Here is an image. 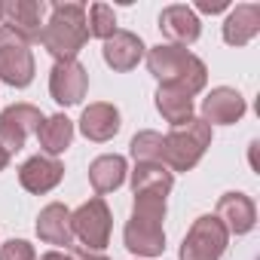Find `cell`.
Returning a JSON list of instances; mask_svg holds the SVG:
<instances>
[{
    "label": "cell",
    "instance_id": "1",
    "mask_svg": "<svg viewBox=\"0 0 260 260\" xmlns=\"http://www.w3.org/2000/svg\"><path fill=\"white\" fill-rule=\"evenodd\" d=\"M162 220H166V196H150V193L135 196L132 214H128L125 230H122V242L138 260L141 257L150 260L166 251Z\"/></svg>",
    "mask_w": 260,
    "mask_h": 260
},
{
    "label": "cell",
    "instance_id": "2",
    "mask_svg": "<svg viewBox=\"0 0 260 260\" xmlns=\"http://www.w3.org/2000/svg\"><path fill=\"white\" fill-rule=\"evenodd\" d=\"M86 43H89L86 7L83 4H52L49 22H43V31H40V46L55 61H77Z\"/></svg>",
    "mask_w": 260,
    "mask_h": 260
},
{
    "label": "cell",
    "instance_id": "3",
    "mask_svg": "<svg viewBox=\"0 0 260 260\" xmlns=\"http://www.w3.org/2000/svg\"><path fill=\"white\" fill-rule=\"evenodd\" d=\"M147 71L159 80V86H178L190 98H196L208 83V68L199 55H193L184 46L159 43L147 49Z\"/></svg>",
    "mask_w": 260,
    "mask_h": 260
},
{
    "label": "cell",
    "instance_id": "4",
    "mask_svg": "<svg viewBox=\"0 0 260 260\" xmlns=\"http://www.w3.org/2000/svg\"><path fill=\"white\" fill-rule=\"evenodd\" d=\"M211 147V125L202 122L199 116L187 119L184 125H175L166 135V169L175 172H190L199 166L205 150Z\"/></svg>",
    "mask_w": 260,
    "mask_h": 260
},
{
    "label": "cell",
    "instance_id": "5",
    "mask_svg": "<svg viewBox=\"0 0 260 260\" xmlns=\"http://www.w3.org/2000/svg\"><path fill=\"white\" fill-rule=\"evenodd\" d=\"M226 245H230V233L223 230V223L214 214H202L187 230L178 260H220L226 254Z\"/></svg>",
    "mask_w": 260,
    "mask_h": 260
},
{
    "label": "cell",
    "instance_id": "6",
    "mask_svg": "<svg viewBox=\"0 0 260 260\" xmlns=\"http://www.w3.org/2000/svg\"><path fill=\"white\" fill-rule=\"evenodd\" d=\"M71 226H74V239H80L86 251H101L110 242L113 214L101 196H92L77 211H71Z\"/></svg>",
    "mask_w": 260,
    "mask_h": 260
},
{
    "label": "cell",
    "instance_id": "7",
    "mask_svg": "<svg viewBox=\"0 0 260 260\" xmlns=\"http://www.w3.org/2000/svg\"><path fill=\"white\" fill-rule=\"evenodd\" d=\"M46 116L40 113V107L28 104V101H19V104H10L4 113H0V150H4L10 159L25 147L28 135H37V128Z\"/></svg>",
    "mask_w": 260,
    "mask_h": 260
},
{
    "label": "cell",
    "instance_id": "8",
    "mask_svg": "<svg viewBox=\"0 0 260 260\" xmlns=\"http://www.w3.org/2000/svg\"><path fill=\"white\" fill-rule=\"evenodd\" d=\"M0 80L13 89H25L34 80V52L31 46L0 25Z\"/></svg>",
    "mask_w": 260,
    "mask_h": 260
},
{
    "label": "cell",
    "instance_id": "9",
    "mask_svg": "<svg viewBox=\"0 0 260 260\" xmlns=\"http://www.w3.org/2000/svg\"><path fill=\"white\" fill-rule=\"evenodd\" d=\"M89 92V71L80 61H55L49 71V95L61 107H74Z\"/></svg>",
    "mask_w": 260,
    "mask_h": 260
},
{
    "label": "cell",
    "instance_id": "10",
    "mask_svg": "<svg viewBox=\"0 0 260 260\" xmlns=\"http://www.w3.org/2000/svg\"><path fill=\"white\" fill-rule=\"evenodd\" d=\"M49 7L43 0H7L4 4V28H10L13 34H19L28 46L40 43V31H43V13Z\"/></svg>",
    "mask_w": 260,
    "mask_h": 260
},
{
    "label": "cell",
    "instance_id": "11",
    "mask_svg": "<svg viewBox=\"0 0 260 260\" xmlns=\"http://www.w3.org/2000/svg\"><path fill=\"white\" fill-rule=\"evenodd\" d=\"M61 178H64V166H61L58 156L37 153V156L25 159V162L19 166V184H22L28 193H37V196L55 190V187L61 184Z\"/></svg>",
    "mask_w": 260,
    "mask_h": 260
},
{
    "label": "cell",
    "instance_id": "12",
    "mask_svg": "<svg viewBox=\"0 0 260 260\" xmlns=\"http://www.w3.org/2000/svg\"><path fill=\"white\" fill-rule=\"evenodd\" d=\"M214 217L223 223V230H226L230 236H245V233H251L254 223H257V208H254V199H251V196H245V193H239V190H230V193H223V196L217 199Z\"/></svg>",
    "mask_w": 260,
    "mask_h": 260
},
{
    "label": "cell",
    "instance_id": "13",
    "mask_svg": "<svg viewBox=\"0 0 260 260\" xmlns=\"http://www.w3.org/2000/svg\"><path fill=\"white\" fill-rule=\"evenodd\" d=\"M101 55H104L107 68L125 74V71L138 68V61L147 55V46H144V40H141L135 31H122V28H116V34H110V37L104 40Z\"/></svg>",
    "mask_w": 260,
    "mask_h": 260
},
{
    "label": "cell",
    "instance_id": "14",
    "mask_svg": "<svg viewBox=\"0 0 260 260\" xmlns=\"http://www.w3.org/2000/svg\"><path fill=\"white\" fill-rule=\"evenodd\" d=\"M159 31H162V37H166L172 46H184V49H187L190 43L199 40L202 22H199V16H196L190 7L172 4V7H166V10L159 13Z\"/></svg>",
    "mask_w": 260,
    "mask_h": 260
},
{
    "label": "cell",
    "instance_id": "15",
    "mask_svg": "<svg viewBox=\"0 0 260 260\" xmlns=\"http://www.w3.org/2000/svg\"><path fill=\"white\" fill-rule=\"evenodd\" d=\"M245 110H248V104H245L242 92H236L230 86H217L205 95L199 119L208 122V125H233L245 116Z\"/></svg>",
    "mask_w": 260,
    "mask_h": 260
},
{
    "label": "cell",
    "instance_id": "16",
    "mask_svg": "<svg viewBox=\"0 0 260 260\" xmlns=\"http://www.w3.org/2000/svg\"><path fill=\"white\" fill-rule=\"evenodd\" d=\"M119 125H122L119 122V110L113 104H107V101L89 104L83 110V116H80V132H83V138L86 141H95V144L110 141L119 132Z\"/></svg>",
    "mask_w": 260,
    "mask_h": 260
},
{
    "label": "cell",
    "instance_id": "17",
    "mask_svg": "<svg viewBox=\"0 0 260 260\" xmlns=\"http://www.w3.org/2000/svg\"><path fill=\"white\" fill-rule=\"evenodd\" d=\"M37 236L46 245H74V226H71V208L61 202H49L37 214Z\"/></svg>",
    "mask_w": 260,
    "mask_h": 260
},
{
    "label": "cell",
    "instance_id": "18",
    "mask_svg": "<svg viewBox=\"0 0 260 260\" xmlns=\"http://www.w3.org/2000/svg\"><path fill=\"white\" fill-rule=\"evenodd\" d=\"M260 34V7L257 4H239L223 19V40L230 46H245Z\"/></svg>",
    "mask_w": 260,
    "mask_h": 260
},
{
    "label": "cell",
    "instance_id": "19",
    "mask_svg": "<svg viewBox=\"0 0 260 260\" xmlns=\"http://www.w3.org/2000/svg\"><path fill=\"white\" fill-rule=\"evenodd\" d=\"M125 175H128V162L119 153H104V156L92 159V166H89V184L98 196L119 190L125 184Z\"/></svg>",
    "mask_w": 260,
    "mask_h": 260
},
{
    "label": "cell",
    "instance_id": "20",
    "mask_svg": "<svg viewBox=\"0 0 260 260\" xmlns=\"http://www.w3.org/2000/svg\"><path fill=\"white\" fill-rule=\"evenodd\" d=\"M175 187V175L162 162H135L132 169V193H150V196H169Z\"/></svg>",
    "mask_w": 260,
    "mask_h": 260
},
{
    "label": "cell",
    "instance_id": "21",
    "mask_svg": "<svg viewBox=\"0 0 260 260\" xmlns=\"http://www.w3.org/2000/svg\"><path fill=\"white\" fill-rule=\"evenodd\" d=\"M37 141H40V147H43L46 156L64 153V150L71 147V141H74V122H71L64 113L46 116V119L40 122V128H37Z\"/></svg>",
    "mask_w": 260,
    "mask_h": 260
},
{
    "label": "cell",
    "instance_id": "22",
    "mask_svg": "<svg viewBox=\"0 0 260 260\" xmlns=\"http://www.w3.org/2000/svg\"><path fill=\"white\" fill-rule=\"evenodd\" d=\"M153 104L162 113V119L172 122V128L184 125L187 119H193V98L184 89H178V86H159L156 95H153Z\"/></svg>",
    "mask_w": 260,
    "mask_h": 260
},
{
    "label": "cell",
    "instance_id": "23",
    "mask_svg": "<svg viewBox=\"0 0 260 260\" xmlns=\"http://www.w3.org/2000/svg\"><path fill=\"white\" fill-rule=\"evenodd\" d=\"M128 153H132L135 162H162L166 166V138L153 128H144L132 138L128 144Z\"/></svg>",
    "mask_w": 260,
    "mask_h": 260
},
{
    "label": "cell",
    "instance_id": "24",
    "mask_svg": "<svg viewBox=\"0 0 260 260\" xmlns=\"http://www.w3.org/2000/svg\"><path fill=\"white\" fill-rule=\"evenodd\" d=\"M86 28H89V37H98L101 43H104L110 34H116V13H113V7H107V4H92L89 13H86Z\"/></svg>",
    "mask_w": 260,
    "mask_h": 260
},
{
    "label": "cell",
    "instance_id": "25",
    "mask_svg": "<svg viewBox=\"0 0 260 260\" xmlns=\"http://www.w3.org/2000/svg\"><path fill=\"white\" fill-rule=\"evenodd\" d=\"M0 260H37V254L28 239H10L0 245Z\"/></svg>",
    "mask_w": 260,
    "mask_h": 260
},
{
    "label": "cell",
    "instance_id": "26",
    "mask_svg": "<svg viewBox=\"0 0 260 260\" xmlns=\"http://www.w3.org/2000/svg\"><path fill=\"white\" fill-rule=\"evenodd\" d=\"M230 4H226V0H199V4H196V10L199 13H208V16H214V13H223Z\"/></svg>",
    "mask_w": 260,
    "mask_h": 260
},
{
    "label": "cell",
    "instance_id": "27",
    "mask_svg": "<svg viewBox=\"0 0 260 260\" xmlns=\"http://www.w3.org/2000/svg\"><path fill=\"white\" fill-rule=\"evenodd\" d=\"M71 254V260H107L104 254H98V251H86V248H74V251H68Z\"/></svg>",
    "mask_w": 260,
    "mask_h": 260
},
{
    "label": "cell",
    "instance_id": "28",
    "mask_svg": "<svg viewBox=\"0 0 260 260\" xmlns=\"http://www.w3.org/2000/svg\"><path fill=\"white\" fill-rule=\"evenodd\" d=\"M40 260H71V254L68 251H46Z\"/></svg>",
    "mask_w": 260,
    "mask_h": 260
},
{
    "label": "cell",
    "instance_id": "29",
    "mask_svg": "<svg viewBox=\"0 0 260 260\" xmlns=\"http://www.w3.org/2000/svg\"><path fill=\"white\" fill-rule=\"evenodd\" d=\"M7 166H10V156H7V153H4V150H0V172H4V169H7Z\"/></svg>",
    "mask_w": 260,
    "mask_h": 260
},
{
    "label": "cell",
    "instance_id": "30",
    "mask_svg": "<svg viewBox=\"0 0 260 260\" xmlns=\"http://www.w3.org/2000/svg\"><path fill=\"white\" fill-rule=\"evenodd\" d=\"M0 22H4V4H0Z\"/></svg>",
    "mask_w": 260,
    "mask_h": 260
}]
</instances>
